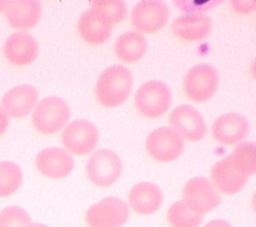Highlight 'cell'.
<instances>
[{
    "label": "cell",
    "mask_w": 256,
    "mask_h": 227,
    "mask_svg": "<svg viewBox=\"0 0 256 227\" xmlns=\"http://www.w3.org/2000/svg\"><path fill=\"white\" fill-rule=\"evenodd\" d=\"M130 217V207L123 200L106 196L88 208L86 222L88 227H122Z\"/></svg>",
    "instance_id": "cell-8"
},
{
    "label": "cell",
    "mask_w": 256,
    "mask_h": 227,
    "mask_svg": "<svg viewBox=\"0 0 256 227\" xmlns=\"http://www.w3.org/2000/svg\"><path fill=\"white\" fill-rule=\"evenodd\" d=\"M248 177L234 165L230 158L222 159L216 163L211 171V184L219 193L234 195L247 184Z\"/></svg>",
    "instance_id": "cell-15"
},
{
    "label": "cell",
    "mask_w": 256,
    "mask_h": 227,
    "mask_svg": "<svg viewBox=\"0 0 256 227\" xmlns=\"http://www.w3.org/2000/svg\"><path fill=\"white\" fill-rule=\"evenodd\" d=\"M212 30V21L204 13H185L172 22V31L186 41H198L207 37Z\"/></svg>",
    "instance_id": "cell-18"
},
{
    "label": "cell",
    "mask_w": 256,
    "mask_h": 227,
    "mask_svg": "<svg viewBox=\"0 0 256 227\" xmlns=\"http://www.w3.org/2000/svg\"><path fill=\"white\" fill-rule=\"evenodd\" d=\"M35 165L42 175L52 180L65 178L74 169V158L62 147L42 150L35 159Z\"/></svg>",
    "instance_id": "cell-12"
},
{
    "label": "cell",
    "mask_w": 256,
    "mask_h": 227,
    "mask_svg": "<svg viewBox=\"0 0 256 227\" xmlns=\"http://www.w3.org/2000/svg\"><path fill=\"white\" fill-rule=\"evenodd\" d=\"M116 54L120 61L127 63L138 62L144 57L148 50V41L144 34L136 31H127L116 39L114 44Z\"/></svg>",
    "instance_id": "cell-20"
},
{
    "label": "cell",
    "mask_w": 256,
    "mask_h": 227,
    "mask_svg": "<svg viewBox=\"0 0 256 227\" xmlns=\"http://www.w3.org/2000/svg\"><path fill=\"white\" fill-rule=\"evenodd\" d=\"M234 165L244 172L247 177L255 175L256 171V147L254 142H240L229 155Z\"/></svg>",
    "instance_id": "cell-25"
},
{
    "label": "cell",
    "mask_w": 256,
    "mask_h": 227,
    "mask_svg": "<svg viewBox=\"0 0 256 227\" xmlns=\"http://www.w3.org/2000/svg\"><path fill=\"white\" fill-rule=\"evenodd\" d=\"M219 81V72L212 65L198 63L185 75L184 92L193 102H206L216 93Z\"/></svg>",
    "instance_id": "cell-4"
},
{
    "label": "cell",
    "mask_w": 256,
    "mask_h": 227,
    "mask_svg": "<svg viewBox=\"0 0 256 227\" xmlns=\"http://www.w3.org/2000/svg\"><path fill=\"white\" fill-rule=\"evenodd\" d=\"M78 31L86 43L91 44V45H100L109 39L112 28L101 23L92 13V10L87 9L82 13L80 18H79Z\"/></svg>",
    "instance_id": "cell-21"
},
{
    "label": "cell",
    "mask_w": 256,
    "mask_h": 227,
    "mask_svg": "<svg viewBox=\"0 0 256 227\" xmlns=\"http://www.w3.org/2000/svg\"><path fill=\"white\" fill-rule=\"evenodd\" d=\"M39 52L38 41L30 32L17 31L6 37L4 56L14 66H28L34 62Z\"/></svg>",
    "instance_id": "cell-14"
},
{
    "label": "cell",
    "mask_w": 256,
    "mask_h": 227,
    "mask_svg": "<svg viewBox=\"0 0 256 227\" xmlns=\"http://www.w3.org/2000/svg\"><path fill=\"white\" fill-rule=\"evenodd\" d=\"M26 227H48L43 224H28Z\"/></svg>",
    "instance_id": "cell-31"
},
{
    "label": "cell",
    "mask_w": 256,
    "mask_h": 227,
    "mask_svg": "<svg viewBox=\"0 0 256 227\" xmlns=\"http://www.w3.org/2000/svg\"><path fill=\"white\" fill-rule=\"evenodd\" d=\"M38 89L32 84H20L10 89L2 98V109L8 116L24 118L38 103Z\"/></svg>",
    "instance_id": "cell-16"
},
{
    "label": "cell",
    "mask_w": 256,
    "mask_h": 227,
    "mask_svg": "<svg viewBox=\"0 0 256 227\" xmlns=\"http://www.w3.org/2000/svg\"><path fill=\"white\" fill-rule=\"evenodd\" d=\"M134 87L131 71L123 65L110 66L98 76L96 98L105 107H116L127 100Z\"/></svg>",
    "instance_id": "cell-1"
},
{
    "label": "cell",
    "mask_w": 256,
    "mask_h": 227,
    "mask_svg": "<svg viewBox=\"0 0 256 227\" xmlns=\"http://www.w3.org/2000/svg\"><path fill=\"white\" fill-rule=\"evenodd\" d=\"M24 175L18 164L13 162H0V198L10 196L22 185Z\"/></svg>",
    "instance_id": "cell-23"
},
{
    "label": "cell",
    "mask_w": 256,
    "mask_h": 227,
    "mask_svg": "<svg viewBox=\"0 0 256 227\" xmlns=\"http://www.w3.org/2000/svg\"><path fill=\"white\" fill-rule=\"evenodd\" d=\"M8 125H10V116L6 115L4 110L0 107V137L6 133Z\"/></svg>",
    "instance_id": "cell-28"
},
{
    "label": "cell",
    "mask_w": 256,
    "mask_h": 227,
    "mask_svg": "<svg viewBox=\"0 0 256 227\" xmlns=\"http://www.w3.org/2000/svg\"><path fill=\"white\" fill-rule=\"evenodd\" d=\"M130 207L141 216L156 213L163 203V194L153 182H140L130 191Z\"/></svg>",
    "instance_id": "cell-19"
},
{
    "label": "cell",
    "mask_w": 256,
    "mask_h": 227,
    "mask_svg": "<svg viewBox=\"0 0 256 227\" xmlns=\"http://www.w3.org/2000/svg\"><path fill=\"white\" fill-rule=\"evenodd\" d=\"M6 4H8V1H6V0H0V12H4V10H6Z\"/></svg>",
    "instance_id": "cell-30"
},
{
    "label": "cell",
    "mask_w": 256,
    "mask_h": 227,
    "mask_svg": "<svg viewBox=\"0 0 256 227\" xmlns=\"http://www.w3.org/2000/svg\"><path fill=\"white\" fill-rule=\"evenodd\" d=\"M70 119L69 105L60 97H47L36 103L32 122L42 134H54L65 128Z\"/></svg>",
    "instance_id": "cell-3"
},
{
    "label": "cell",
    "mask_w": 256,
    "mask_h": 227,
    "mask_svg": "<svg viewBox=\"0 0 256 227\" xmlns=\"http://www.w3.org/2000/svg\"><path fill=\"white\" fill-rule=\"evenodd\" d=\"M211 132L218 142L230 146L247 137L250 132V123L238 112L222 114L212 123Z\"/></svg>",
    "instance_id": "cell-13"
},
{
    "label": "cell",
    "mask_w": 256,
    "mask_h": 227,
    "mask_svg": "<svg viewBox=\"0 0 256 227\" xmlns=\"http://www.w3.org/2000/svg\"><path fill=\"white\" fill-rule=\"evenodd\" d=\"M170 124L182 140L198 142L207 134V124L204 118L196 107L190 105H180L172 110Z\"/></svg>",
    "instance_id": "cell-11"
},
{
    "label": "cell",
    "mask_w": 256,
    "mask_h": 227,
    "mask_svg": "<svg viewBox=\"0 0 256 227\" xmlns=\"http://www.w3.org/2000/svg\"><path fill=\"white\" fill-rule=\"evenodd\" d=\"M204 227H232V225L226 221H222V220H214V221H210L208 224L204 225Z\"/></svg>",
    "instance_id": "cell-29"
},
{
    "label": "cell",
    "mask_w": 256,
    "mask_h": 227,
    "mask_svg": "<svg viewBox=\"0 0 256 227\" xmlns=\"http://www.w3.org/2000/svg\"><path fill=\"white\" fill-rule=\"evenodd\" d=\"M168 19L170 8L162 0H142L132 8V25L141 34L160 31L167 25Z\"/></svg>",
    "instance_id": "cell-5"
},
{
    "label": "cell",
    "mask_w": 256,
    "mask_h": 227,
    "mask_svg": "<svg viewBox=\"0 0 256 227\" xmlns=\"http://www.w3.org/2000/svg\"><path fill=\"white\" fill-rule=\"evenodd\" d=\"M28 224H32V218L20 207H6L0 212V227H26Z\"/></svg>",
    "instance_id": "cell-26"
},
{
    "label": "cell",
    "mask_w": 256,
    "mask_h": 227,
    "mask_svg": "<svg viewBox=\"0 0 256 227\" xmlns=\"http://www.w3.org/2000/svg\"><path fill=\"white\" fill-rule=\"evenodd\" d=\"M167 220L172 227H198L202 224L203 215L196 213L182 200H178L170 207Z\"/></svg>",
    "instance_id": "cell-24"
},
{
    "label": "cell",
    "mask_w": 256,
    "mask_h": 227,
    "mask_svg": "<svg viewBox=\"0 0 256 227\" xmlns=\"http://www.w3.org/2000/svg\"><path fill=\"white\" fill-rule=\"evenodd\" d=\"M66 151L74 155H88L94 151L98 142V131L94 123L78 119L64 128L61 134Z\"/></svg>",
    "instance_id": "cell-10"
},
{
    "label": "cell",
    "mask_w": 256,
    "mask_h": 227,
    "mask_svg": "<svg viewBox=\"0 0 256 227\" xmlns=\"http://www.w3.org/2000/svg\"><path fill=\"white\" fill-rule=\"evenodd\" d=\"M185 141L175 129L160 127L154 129L146 138V151L160 163L174 162L182 155Z\"/></svg>",
    "instance_id": "cell-9"
},
{
    "label": "cell",
    "mask_w": 256,
    "mask_h": 227,
    "mask_svg": "<svg viewBox=\"0 0 256 227\" xmlns=\"http://www.w3.org/2000/svg\"><path fill=\"white\" fill-rule=\"evenodd\" d=\"M172 103L171 89L164 81L150 80L144 83L134 94V106L141 115L156 119L164 115Z\"/></svg>",
    "instance_id": "cell-2"
},
{
    "label": "cell",
    "mask_w": 256,
    "mask_h": 227,
    "mask_svg": "<svg viewBox=\"0 0 256 227\" xmlns=\"http://www.w3.org/2000/svg\"><path fill=\"white\" fill-rule=\"evenodd\" d=\"M42 10V3L38 0H13L8 1L4 13L10 26L26 31L39 22Z\"/></svg>",
    "instance_id": "cell-17"
},
{
    "label": "cell",
    "mask_w": 256,
    "mask_h": 227,
    "mask_svg": "<svg viewBox=\"0 0 256 227\" xmlns=\"http://www.w3.org/2000/svg\"><path fill=\"white\" fill-rule=\"evenodd\" d=\"M122 160L112 150H97L87 163V176L98 187L112 186L122 175Z\"/></svg>",
    "instance_id": "cell-6"
},
{
    "label": "cell",
    "mask_w": 256,
    "mask_h": 227,
    "mask_svg": "<svg viewBox=\"0 0 256 227\" xmlns=\"http://www.w3.org/2000/svg\"><path fill=\"white\" fill-rule=\"evenodd\" d=\"M233 6L236 8V10L238 12H251V10L255 8V1H234Z\"/></svg>",
    "instance_id": "cell-27"
},
{
    "label": "cell",
    "mask_w": 256,
    "mask_h": 227,
    "mask_svg": "<svg viewBox=\"0 0 256 227\" xmlns=\"http://www.w3.org/2000/svg\"><path fill=\"white\" fill-rule=\"evenodd\" d=\"M182 202L196 213L206 215L220 206L222 198L208 178L194 177L184 185Z\"/></svg>",
    "instance_id": "cell-7"
},
{
    "label": "cell",
    "mask_w": 256,
    "mask_h": 227,
    "mask_svg": "<svg viewBox=\"0 0 256 227\" xmlns=\"http://www.w3.org/2000/svg\"><path fill=\"white\" fill-rule=\"evenodd\" d=\"M90 9L101 23L112 27L127 17L128 5L123 0H94Z\"/></svg>",
    "instance_id": "cell-22"
}]
</instances>
